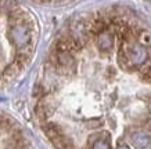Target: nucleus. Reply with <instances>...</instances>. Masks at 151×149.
<instances>
[{
	"label": "nucleus",
	"mask_w": 151,
	"mask_h": 149,
	"mask_svg": "<svg viewBox=\"0 0 151 149\" xmlns=\"http://www.w3.org/2000/svg\"><path fill=\"white\" fill-rule=\"evenodd\" d=\"M53 62L55 68H58L61 72H69L71 69H75V58L71 51L55 50L53 55Z\"/></svg>",
	"instance_id": "3"
},
{
	"label": "nucleus",
	"mask_w": 151,
	"mask_h": 149,
	"mask_svg": "<svg viewBox=\"0 0 151 149\" xmlns=\"http://www.w3.org/2000/svg\"><path fill=\"white\" fill-rule=\"evenodd\" d=\"M116 149H130V148H129L128 145H119V146H118Z\"/></svg>",
	"instance_id": "11"
},
{
	"label": "nucleus",
	"mask_w": 151,
	"mask_h": 149,
	"mask_svg": "<svg viewBox=\"0 0 151 149\" xmlns=\"http://www.w3.org/2000/svg\"><path fill=\"white\" fill-rule=\"evenodd\" d=\"M21 69H22V66H21L18 62H15V61H14L13 63H10L9 66L4 69V75L7 77H14V76H17V75H18Z\"/></svg>",
	"instance_id": "9"
},
{
	"label": "nucleus",
	"mask_w": 151,
	"mask_h": 149,
	"mask_svg": "<svg viewBox=\"0 0 151 149\" xmlns=\"http://www.w3.org/2000/svg\"><path fill=\"white\" fill-rule=\"evenodd\" d=\"M93 149H110V144L104 140H97L93 144Z\"/></svg>",
	"instance_id": "10"
},
{
	"label": "nucleus",
	"mask_w": 151,
	"mask_h": 149,
	"mask_svg": "<svg viewBox=\"0 0 151 149\" xmlns=\"http://www.w3.org/2000/svg\"><path fill=\"white\" fill-rule=\"evenodd\" d=\"M51 142H53V145H54L57 149H73L72 142H71L64 134H61V135L53 138Z\"/></svg>",
	"instance_id": "6"
},
{
	"label": "nucleus",
	"mask_w": 151,
	"mask_h": 149,
	"mask_svg": "<svg viewBox=\"0 0 151 149\" xmlns=\"http://www.w3.org/2000/svg\"><path fill=\"white\" fill-rule=\"evenodd\" d=\"M147 59H148V51L146 46H143L140 41L136 40L124 41L118 53L119 65L124 69L143 66L147 62Z\"/></svg>",
	"instance_id": "1"
},
{
	"label": "nucleus",
	"mask_w": 151,
	"mask_h": 149,
	"mask_svg": "<svg viewBox=\"0 0 151 149\" xmlns=\"http://www.w3.org/2000/svg\"><path fill=\"white\" fill-rule=\"evenodd\" d=\"M9 39L15 46V48L18 50L31 46V39H32L31 28L28 26V24L25 22L11 25L9 29Z\"/></svg>",
	"instance_id": "2"
},
{
	"label": "nucleus",
	"mask_w": 151,
	"mask_h": 149,
	"mask_svg": "<svg viewBox=\"0 0 151 149\" xmlns=\"http://www.w3.org/2000/svg\"><path fill=\"white\" fill-rule=\"evenodd\" d=\"M132 142L137 149H148L151 145V138L146 131H136L132 134Z\"/></svg>",
	"instance_id": "5"
},
{
	"label": "nucleus",
	"mask_w": 151,
	"mask_h": 149,
	"mask_svg": "<svg viewBox=\"0 0 151 149\" xmlns=\"http://www.w3.org/2000/svg\"><path fill=\"white\" fill-rule=\"evenodd\" d=\"M45 133H46V135L50 138V140H53V138H55V137H58L63 134V131H61V128H60L57 124H54V123H49V124H46L45 126Z\"/></svg>",
	"instance_id": "7"
},
{
	"label": "nucleus",
	"mask_w": 151,
	"mask_h": 149,
	"mask_svg": "<svg viewBox=\"0 0 151 149\" xmlns=\"http://www.w3.org/2000/svg\"><path fill=\"white\" fill-rule=\"evenodd\" d=\"M15 9H17L15 0H0V13L10 14Z\"/></svg>",
	"instance_id": "8"
},
{
	"label": "nucleus",
	"mask_w": 151,
	"mask_h": 149,
	"mask_svg": "<svg viewBox=\"0 0 151 149\" xmlns=\"http://www.w3.org/2000/svg\"><path fill=\"white\" fill-rule=\"evenodd\" d=\"M96 43L101 51H110L114 46V36L108 29H104L96 35Z\"/></svg>",
	"instance_id": "4"
}]
</instances>
